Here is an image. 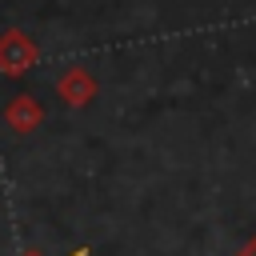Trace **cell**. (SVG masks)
Segmentation results:
<instances>
[{
  "instance_id": "1",
  "label": "cell",
  "mask_w": 256,
  "mask_h": 256,
  "mask_svg": "<svg viewBox=\"0 0 256 256\" xmlns=\"http://www.w3.org/2000/svg\"><path fill=\"white\" fill-rule=\"evenodd\" d=\"M40 60V44L24 32V28H4L0 32V76H24L32 72Z\"/></svg>"
},
{
  "instance_id": "5",
  "label": "cell",
  "mask_w": 256,
  "mask_h": 256,
  "mask_svg": "<svg viewBox=\"0 0 256 256\" xmlns=\"http://www.w3.org/2000/svg\"><path fill=\"white\" fill-rule=\"evenodd\" d=\"M24 256H40V252H24ZM68 256H88V248H84V244H80V248H72V252H68Z\"/></svg>"
},
{
  "instance_id": "4",
  "label": "cell",
  "mask_w": 256,
  "mask_h": 256,
  "mask_svg": "<svg viewBox=\"0 0 256 256\" xmlns=\"http://www.w3.org/2000/svg\"><path fill=\"white\" fill-rule=\"evenodd\" d=\"M236 256H256V236H252V240H248V244H244V248H240Z\"/></svg>"
},
{
  "instance_id": "2",
  "label": "cell",
  "mask_w": 256,
  "mask_h": 256,
  "mask_svg": "<svg viewBox=\"0 0 256 256\" xmlns=\"http://www.w3.org/2000/svg\"><path fill=\"white\" fill-rule=\"evenodd\" d=\"M96 92H100V84H96V76L88 72V68H68L60 80H56V96L68 104V108H88L92 100H96Z\"/></svg>"
},
{
  "instance_id": "3",
  "label": "cell",
  "mask_w": 256,
  "mask_h": 256,
  "mask_svg": "<svg viewBox=\"0 0 256 256\" xmlns=\"http://www.w3.org/2000/svg\"><path fill=\"white\" fill-rule=\"evenodd\" d=\"M4 124H8L16 136H28V132H36V128L44 124V104H40L32 92H20V96H12V100L4 104Z\"/></svg>"
}]
</instances>
